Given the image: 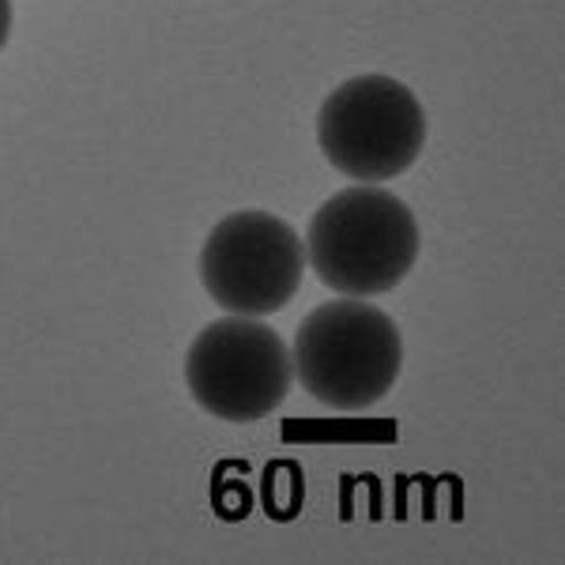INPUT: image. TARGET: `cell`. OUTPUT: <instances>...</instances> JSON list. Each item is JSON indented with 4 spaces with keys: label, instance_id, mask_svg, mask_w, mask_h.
<instances>
[{
    "label": "cell",
    "instance_id": "cell-4",
    "mask_svg": "<svg viewBox=\"0 0 565 565\" xmlns=\"http://www.w3.org/2000/svg\"><path fill=\"white\" fill-rule=\"evenodd\" d=\"M185 385L212 418L260 423L290 396L295 362L282 335L260 317L226 313L189 343Z\"/></svg>",
    "mask_w": 565,
    "mask_h": 565
},
{
    "label": "cell",
    "instance_id": "cell-6",
    "mask_svg": "<svg viewBox=\"0 0 565 565\" xmlns=\"http://www.w3.org/2000/svg\"><path fill=\"white\" fill-rule=\"evenodd\" d=\"M12 20H15L12 0H0V50L8 45V39H12Z\"/></svg>",
    "mask_w": 565,
    "mask_h": 565
},
{
    "label": "cell",
    "instance_id": "cell-5",
    "mask_svg": "<svg viewBox=\"0 0 565 565\" xmlns=\"http://www.w3.org/2000/svg\"><path fill=\"white\" fill-rule=\"evenodd\" d=\"M306 276V245L295 226L271 212L218 218L200 249V282L207 298L234 317L279 313Z\"/></svg>",
    "mask_w": 565,
    "mask_h": 565
},
{
    "label": "cell",
    "instance_id": "cell-3",
    "mask_svg": "<svg viewBox=\"0 0 565 565\" xmlns=\"http://www.w3.org/2000/svg\"><path fill=\"white\" fill-rule=\"evenodd\" d=\"M317 143L335 174L359 185H381L412 170L423 154V103L392 76H354L321 103Z\"/></svg>",
    "mask_w": 565,
    "mask_h": 565
},
{
    "label": "cell",
    "instance_id": "cell-1",
    "mask_svg": "<svg viewBox=\"0 0 565 565\" xmlns=\"http://www.w3.org/2000/svg\"><path fill=\"white\" fill-rule=\"evenodd\" d=\"M306 264L343 298L388 295L418 260V218L381 185H351L328 196L309 218Z\"/></svg>",
    "mask_w": 565,
    "mask_h": 565
},
{
    "label": "cell",
    "instance_id": "cell-2",
    "mask_svg": "<svg viewBox=\"0 0 565 565\" xmlns=\"http://www.w3.org/2000/svg\"><path fill=\"white\" fill-rule=\"evenodd\" d=\"M295 381L328 412H370L404 370V335L366 298L317 306L295 335Z\"/></svg>",
    "mask_w": 565,
    "mask_h": 565
}]
</instances>
